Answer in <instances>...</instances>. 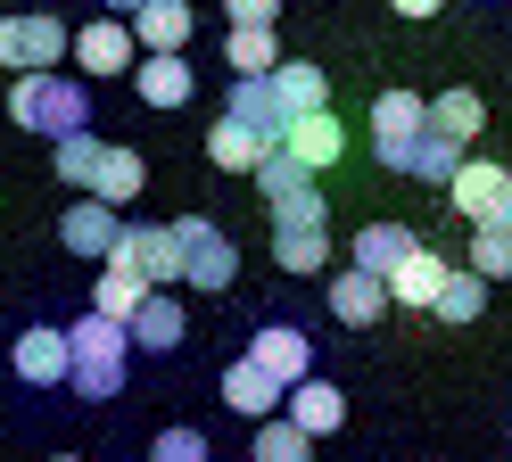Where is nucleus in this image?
I'll return each instance as SVG.
<instances>
[{"instance_id":"obj_10","label":"nucleus","mask_w":512,"mask_h":462,"mask_svg":"<svg viewBox=\"0 0 512 462\" xmlns=\"http://www.w3.org/2000/svg\"><path fill=\"white\" fill-rule=\"evenodd\" d=\"M124 75H133V91L149 99V108H190V91H199V75H190L182 50H141Z\"/></svg>"},{"instance_id":"obj_6","label":"nucleus","mask_w":512,"mask_h":462,"mask_svg":"<svg viewBox=\"0 0 512 462\" xmlns=\"http://www.w3.org/2000/svg\"><path fill=\"white\" fill-rule=\"evenodd\" d=\"M67 58V25L58 17H0V66L9 75H34V66Z\"/></svg>"},{"instance_id":"obj_1","label":"nucleus","mask_w":512,"mask_h":462,"mask_svg":"<svg viewBox=\"0 0 512 462\" xmlns=\"http://www.w3.org/2000/svg\"><path fill=\"white\" fill-rule=\"evenodd\" d=\"M9 124H25V132H42V141H58V132L91 124V91H83L75 75H58V66H34V75H17V83H9Z\"/></svg>"},{"instance_id":"obj_2","label":"nucleus","mask_w":512,"mask_h":462,"mask_svg":"<svg viewBox=\"0 0 512 462\" xmlns=\"http://www.w3.org/2000/svg\"><path fill=\"white\" fill-rule=\"evenodd\" d=\"M174 248H182V281L199 289V297H223L240 281V248H232V231L207 223V215H182L174 223Z\"/></svg>"},{"instance_id":"obj_35","label":"nucleus","mask_w":512,"mask_h":462,"mask_svg":"<svg viewBox=\"0 0 512 462\" xmlns=\"http://www.w3.org/2000/svg\"><path fill=\"white\" fill-rule=\"evenodd\" d=\"M149 454H157V462H207V438L174 421V429H157V438H149Z\"/></svg>"},{"instance_id":"obj_17","label":"nucleus","mask_w":512,"mask_h":462,"mask_svg":"<svg viewBox=\"0 0 512 462\" xmlns=\"http://www.w3.org/2000/svg\"><path fill=\"white\" fill-rule=\"evenodd\" d=\"M91 198H108V207H133V198L149 190V165H141V149H108L100 141V165H91V182H83Z\"/></svg>"},{"instance_id":"obj_18","label":"nucleus","mask_w":512,"mask_h":462,"mask_svg":"<svg viewBox=\"0 0 512 462\" xmlns=\"http://www.w3.org/2000/svg\"><path fill=\"white\" fill-rule=\"evenodd\" d=\"M223 116H240V124H256V132H265V141H281L290 108L273 99V66H265V75H232V99H223Z\"/></svg>"},{"instance_id":"obj_13","label":"nucleus","mask_w":512,"mask_h":462,"mask_svg":"<svg viewBox=\"0 0 512 462\" xmlns=\"http://www.w3.org/2000/svg\"><path fill=\"white\" fill-rule=\"evenodd\" d=\"M281 149H290L298 165H314V174H331V165L347 157V124H339L331 108H306V116L281 124Z\"/></svg>"},{"instance_id":"obj_38","label":"nucleus","mask_w":512,"mask_h":462,"mask_svg":"<svg viewBox=\"0 0 512 462\" xmlns=\"http://www.w3.org/2000/svg\"><path fill=\"white\" fill-rule=\"evenodd\" d=\"M100 9H116V17H133V9H141V0H100Z\"/></svg>"},{"instance_id":"obj_8","label":"nucleus","mask_w":512,"mask_h":462,"mask_svg":"<svg viewBox=\"0 0 512 462\" xmlns=\"http://www.w3.org/2000/svg\"><path fill=\"white\" fill-rule=\"evenodd\" d=\"M124 339H133L141 355H174V347L190 339V314H182V297H166V289H141V306L124 314Z\"/></svg>"},{"instance_id":"obj_4","label":"nucleus","mask_w":512,"mask_h":462,"mask_svg":"<svg viewBox=\"0 0 512 462\" xmlns=\"http://www.w3.org/2000/svg\"><path fill=\"white\" fill-rule=\"evenodd\" d=\"M67 50H75V66H83V83H108V75H124V66L141 58L133 25H124L116 9H108V17H91V25H75V33H67Z\"/></svg>"},{"instance_id":"obj_26","label":"nucleus","mask_w":512,"mask_h":462,"mask_svg":"<svg viewBox=\"0 0 512 462\" xmlns=\"http://www.w3.org/2000/svg\"><path fill=\"white\" fill-rule=\"evenodd\" d=\"M67 355H100V363H124V355H133V339H124V322H116V314H100V306H91L83 322H67Z\"/></svg>"},{"instance_id":"obj_39","label":"nucleus","mask_w":512,"mask_h":462,"mask_svg":"<svg viewBox=\"0 0 512 462\" xmlns=\"http://www.w3.org/2000/svg\"><path fill=\"white\" fill-rule=\"evenodd\" d=\"M190 9H199V0H190Z\"/></svg>"},{"instance_id":"obj_15","label":"nucleus","mask_w":512,"mask_h":462,"mask_svg":"<svg viewBox=\"0 0 512 462\" xmlns=\"http://www.w3.org/2000/svg\"><path fill=\"white\" fill-rule=\"evenodd\" d=\"M116 223H124V215L108 207V198H91V190H83L75 207L58 215V240H67V256H91V264H100V256L116 248Z\"/></svg>"},{"instance_id":"obj_9","label":"nucleus","mask_w":512,"mask_h":462,"mask_svg":"<svg viewBox=\"0 0 512 462\" xmlns=\"http://www.w3.org/2000/svg\"><path fill=\"white\" fill-rule=\"evenodd\" d=\"M422 116H430L422 91H380L372 99V157L389 165V174L405 165V141H413V124H422Z\"/></svg>"},{"instance_id":"obj_16","label":"nucleus","mask_w":512,"mask_h":462,"mask_svg":"<svg viewBox=\"0 0 512 462\" xmlns=\"http://www.w3.org/2000/svg\"><path fill=\"white\" fill-rule=\"evenodd\" d=\"M380 281H389V306H405V314H430V297H438V281H446V256H430L422 240H413V248H405V256H397Z\"/></svg>"},{"instance_id":"obj_23","label":"nucleus","mask_w":512,"mask_h":462,"mask_svg":"<svg viewBox=\"0 0 512 462\" xmlns=\"http://www.w3.org/2000/svg\"><path fill=\"white\" fill-rule=\"evenodd\" d=\"M223 405H232L240 421H256V413H273V405H281V380L265 372V363H248V355H240L232 372H223Z\"/></svg>"},{"instance_id":"obj_11","label":"nucleus","mask_w":512,"mask_h":462,"mask_svg":"<svg viewBox=\"0 0 512 462\" xmlns=\"http://www.w3.org/2000/svg\"><path fill=\"white\" fill-rule=\"evenodd\" d=\"M380 314H389V281L364 273V264L347 256L339 273H331V322H339V330H364V322H380Z\"/></svg>"},{"instance_id":"obj_12","label":"nucleus","mask_w":512,"mask_h":462,"mask_svg":"<svg viewBox=\"0 0 512 462\" xmlns=\"http://www.w3.org/2000/svg\"><path fill=\"white\" fill-rule=\"evenodd\" d=\"M281 413H290L306 438H339L347 429V396L331 388V380H314V372H298L290 388H281Z\"/></svg>"},{"instance_id":"obj_32","label":"nucleus","mask_w":512,"mask_h":462,"mask_svg":"<svg viewBox=\"0 0 512 462\" xmlns=\"http://www.w3.org/2000/svg\"><path fill=\"white\" fill-rule=\"evenodd\" d=\"M223 58H232V75H265V66L281 58L273 50V25H232V33H223Z\"/></svg>"},{"instance_id":"obj_24","label":"nucleus","mask_w":512,"mask_h":462,"mask_svg":"<svg viewBox=\"0 0 512 462\" xmlns=\"http://www.w3.org/2000/svg\"><path fill=\"white\" fill-rule=\"evenodd\" d=\"M265 149H273V141H265L256 124H240V116H223V124L207 132V165H223V174H248Z\"/></svg>"},{"instance_id":"obj_3","label":"nucleus","mask_w":512,"mask_h":462,"mask_svg":"<svg viewBox=\"0 0 512 462\" xmlns=\"http://www.w3.org/2000/svg\"><path fill=\"white\" fill-rule=\"evenodd\" d=\"M438 190H446V207H455L463 223H504V231H512V174H504V165L455 157V174H446Z\"/></svg>"},{"instance_id":"obj_37","label":"nucleus","mask_w":512,"mask_h":462,"mask_svg":"<svg viewBox=\"0 0 512 462\" xmlns=\"http://www.w3.org/2000/svg\"><path fill=\"white\" fill-rule=\"evenodd\" d=\"M389 9H397V17H413V25H422V17H438V9H446V0H389Z\"/></svg>"},{"instance_id":"obj_28","label":"nucleus","mask_w":512,"mask_h":462,"mask_svg":"<svg viewBox=\"0 0 512 462\" xmlns=\"http://www.w3.org/2000/svg\"><path fill=\"white\" fill-rule=\"evenodd\" d=\"M50 165H58V182H67V190H83L91 165H100V132H91V124L58 132V141H50Z\"/></svg>"},{"instance_id":"obj_25","label":"nucleus","mask_w":512,"mask_h":462,"mask_svg":"<svg viewBox=\"0 0 512 462\" xmlns=\"http://www.w3.org/2000/svg\"><path fill=\"white\" fill-rule=\"evenodd\" d=\"M248 454H256V462H306V454H314V438H306V429L273 405V413H256V438H248Z\"/></svg>"},{"instance_id":"obj_14","label":"nucleus","mask_w":512,"mask_h":462,"mask_svg":"<svg viewBox=\"0 0 512 462\" xmlns=\"http://www.w3.org/2000/svg\"><path fill=\"white\" fill-rule=\"evenodd\" d=\"M248 363H265V372L290 388L298 372H314V339L298 322H256V339H248Z\"/></svg>"},{"instance_id":"obj_20","label":"nucleus","mask_w":512,"mask_h":462,"mask_svg":"<svg viewBox=\"0 0 512 462\" xmlns=\"http://www.w3.org/2000/svg\"><path fill=\"white\" fill-rule=\"evenodd\" d=\"M124 25H133L141 50H190V0H141Z\"/></svg>"},{"instance_id":"obj_19","label":"nucleus","mask_w":512,"mask_h":462,"mask_svg":"<svg viewBox=\"0 0 512 462\" xmlns=\"http://www.w3.org/2000/svg\"><path fill=\"white\" fill-rule=\"evenodd\" d=\"M273 264L290 281H314L331 264V240H323V223H273Z\"/></svg>"},{"instance_id":"obj_22","label":"nucleus","mask_w":512,"mask_h":462,"mask_svg":"<svg viewBox=\"0 0 512 462\" xmlns=\"http://www.w3.org/2000/svg\"><path fill=\"white\" fill-rule=\"evenodd\" d=\"M273 99L290 116H306V108H331V75L314 58H273Z\"/></svg>"},{"instance_id":"obj_5","label":"nucleus","mask_w":512,"mask_h":462,"mask_svg":"<svg viewBox=\"0 0 512 462\" xmlns=\"http://www.w3.org/2000/svg\"><path fill=\"white\" fill-rule=\"evenodd\" d=\"M116 264H133V273L149 281V289H166V281H182V248H174V223H116V248H108Z\"/></svg>"},{"instance_id":"obj_36","label":"nucleus","mask_w":512,"mask_h":462,"mask_svg":"<svg viewBox=\"0 0 512 462\" xmlns=\"http://www.w3.org/2000/svg\"><path fill=\"white\" fill-rule=\"evenodd\" d=\"M232 25H281V0H223Z\"/></svg>"},{"instance_id":"obj_33","label":"nucleus","mask_w":512,"mask_h":462,"mask_svg":"<svg viewBox=\"0 0 512 462\" xmlns=\"http://www.w3.org/2000/svg\"><path fill=\"white\" fill-rule=\"evenodd\" d=\"M471 273L479 281H512V231L504 223H471Z\"/></svg>"},{"instance_id":"obj_27","label":"nucleus","mask_w":512,"mask_h":462,"mask_svg":"<svg viewBox=\"0 0 512 462\" xmlns=\"http://www.w3.org/2000/svg\"><path fill=\"white\" fill-rule=\"evenodd\" d=\"M479 306H488V281L463 273V264H446V281H438V297H430V314H438V322H479Z\"/></svg>"},{"instance_id":"obj_31","label":"nucleus","mask_w":512,"mask_h":462,"mask_svg":"<svg viewBox=\"0 0 512 462\" xmlns=\"http://www.w3.org/2000/svg\"><path fill=\"white\" fill-rule=\"evenodd\" d=\"M405 248H413V231H405V223H364V231H356V248H347V256H356L364 273H389V264H397Z\"/></svg>"},{"instance_id":"obj_21","label":"nucleus","mask_w":512,"mask_h":462,"mask_svg":"<svg viewBox=\"0 0 512 462\" xmlns=\"http://www.w3.org/2000/svg\"><path fill=\"white\" fill-rule=\"evenodd\" d=\"M455 157H463V141H455V132H438V124L422 116V124H413V141H405V165H397V174H413V182H446V174H455Z\"/></svg>"},{"instance_id":"obj_30","label":"nucleus","mask_w":512,"mask_h":462,"mask_svg":"<svg viewBox=\"0 0 512 462\" xmlns=\"http://www.w3.org/2000/svg\"><path fill=\"white\" fill-rule=\"evenodd\" d=\"M430 124L455 132V141H479V132H488V99H479V91H438L430 99Z\"/></svg>"},{"instance_id":"obj_29","label":"nucleus","mask_w":512,"mask_h":462,"mask_svg":"<svg viewBox=\"0 0 512 462\" xmlns=\"http://www.w3.org/2000/svg\"><path fill=\"white\" fill-rule=\"evenodd\" d=\"M141 289H149V281L133 273V264H116V256H100V281H91V306H100V314H116V322H124V314L141 306Z\"/></svg>"},{"instance_id":"obj_40","label":"nucleus","mask_w":512,"mask_h":462,"mask_svg":"<svg viewBox=\"0 0 512 462\" xmlns=\"http://www.w3.org/2000/svg\"><path fill=\"white\" fill-rule=\"evenodd\" d=\"M504 174H512V165H504Z\"/></svg>"},{"instance_id":"obj_34","label":"nucleus","mask_w":512,"mask_h":462,"mask_svg":"<svg viewBox=\"0 0 512 462\" xmlns=\"http://www.w3.org/2000/svg\"><path fill=\"white\" fill-rule=\"evenodd\" d=\"M265 215H273V223H331V198L314 190V174H306V182H290V190H273Z\"/></svg>"},{"instance_id":"obj_7","label":"nucleus","mask_w":512,"mask_h":462,"mask_svg":"<svg viewBox=\"0 0 512 462\" xmlns=\"http://www.w3.org/2000/svg\"><path fill=\"white\" fill-rule=\"evenodd\" d=\"M67 330L58 322H34V330H17V347H9V372L25 380V388H67Z\"/></svg>"}]
</instances>
